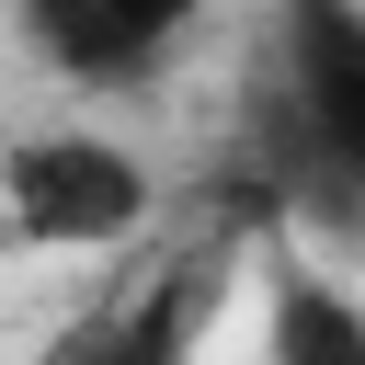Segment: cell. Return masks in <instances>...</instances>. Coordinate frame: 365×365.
Returning <instances> with one entry per match:
<instances>
[{"instance_id":"5","label":"cell","mask_w":365,"mask_h":365,"mask_svg":"<svg viewBox=\"0 0 365 365\" xmlns=\"http://www.w3.org/2000/svg\"><path fill=\"white\" fill-rule=\"evenodd\" d=\"M262 365H365V297L308 251H262Z\"/></svg>"},{"instance_id":"4","label":"cell","mask_w":365,"mask_h":365,"mask_svg":"<svg viewBox=\"0 0 365 365\" xmlns=\"http://www.w3.org/2000/svg\"><path fill=\"white\" fill-rule=\"evenodd\" d=\"M217 297H228V251L205 240V251H182V262L137 274L125 297H103L91 319H68L46 365H194V342H205Z\"/></svg>"},{"instance_id":"1","label":"cell","mask_w":365,"mask_h":365,"mask_svg":"<svg viewBox=\"0 0 365 365\" xmlns=\"http://www.w3.org/2000/svg\"><path fill=\"white\" fill-rule=\"evenodd\" d=\"M228 171L251 182V217H365V0H274L240 91V148Z\"/></svg>"},{"instance_id":"3","label":"cell","mask_w":365,"mask_h":365,"mask_svg":"<svg viewBox=\"0 0 365 365\" xmlns=\"http://www.w3.org/2000/svg\"><path fill=\"white\" fill-rule=\"evenodd\" d=\"M11 23L68 91H137L194 46L205 0H11Z\"/></svg>"},{"instance_id":"2","label":"cell","mask_w":365,"mask_h":365,"mask_svg":"<svg viewBox=\"0 0 365 365\" xmlns=\"http://www.w3.org/2000/svg\"><path fill=\"white\" fill-rule=\"evenodd\" d=\"M0 217L34 251H125L160 217V171L103 125H46L0 148Z\"/></svg>"}]
</instances>
